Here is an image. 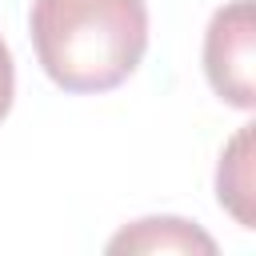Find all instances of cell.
I'll list each match as a JSON object with an SVG mask.
<instances>
[{"label": "cell", "mask_w": 256, "mask_h": 256, "mask_svg": "<svg viewBox=\"0 0 256 256\" xmlns=\"http://www.w3.org/2000/svg\"><path fill=\"white\" fill-rule=\"evenodd\" d=\"M252 60H256V28H252V0H232L212 12L204 32V72L220 100L232 108H252Z\"/></svg>", "instance_id": "obj_2"}, {"label": "cell", "mask_w": 256, "mask_h": 256, "mask_svg": "<svg viewBox=\"0 0 256 256\" xmlns=\"http://www.w3.org/2000/svg\"><path fill=\"white\" fill-rule=\"evenodd\" d=\"M216 196L244 228H252V124H244L220 152Z\"/></svg>", "instance_id": "obj_4"}, {"label": "cell", "mask_w": 256, "mask_h": 256, "mask_svg": "<svg viewBox=\"0 0 256 256\" xmlns=\"http://www.w3.org/2000/svg\"><path fill=\"white\" fill-rule=\"evenodd\" d=\"M108 252H216V240L180 216H148L108 240Z\"/></svg>", "instance_id": "obj_3"}, {"label": "cell", "mask_w": 256, "mask_h": 256, "mask_svg": "<svg viewBox=\"0 0 256 256\" xmlns=\"http://www.w3.org/2000/svg\"><path fill=\"white\" fill-rule=\"evenodd\" d=\"M12 92H16V68H12V52H8V44L0 36V120L12 108Z\"/></svg>", "instance_id": "obj_5"}, {"label": "cell", "mask_w": 256, "mask_h": 256, "mask_svg": "<svg viewBox=\"0 0 256 256\" xmlns=\"http://www.w3.org/2000/svg\"><path fill=\"white\" fill-rule=\"evenodd\" d=\"M36 60L64 92H108L124 84L148 48L144 0H32Z\"/></svg>", "instance_id": "obj_1"}]
</instances>
